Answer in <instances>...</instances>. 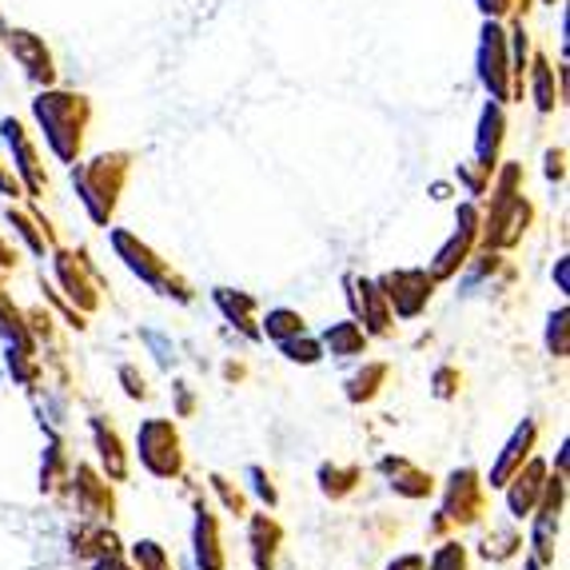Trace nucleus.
I'll list each match as a JSON object with an SVG mask.
<instances>
[{
	"label": "nucleus",
	"instance_id": "603ef678",
	"mask_svg": "<svg viewBox=\"0 0 570 570\" xmlns=\"http://www.w3.org/2000/svg\"><path fill=\"white\" fill-rule=\"evenodd\" d=\"M17 264H20V252L9 244V239L0 236V272H12V267H17Z\"/></svg>",
	"mask_w": 570,
	"mask_h": 570
},
{
	"label": "nucleus",
	"instance_id": "a211bd4d",
	"mask_svg": "<svg viewBox=\"0 0 570 570\" xmlns=\"http://www.w3.org/2000/svg\"><path fill=\"white\" fill-rule=\"evenodd\" d=\"M284 523L267 511H247V554L256 570H276L279 551H284Z\"/></svg>",
	"mask_w": 570,
	"mask_h": 570
},
{
	"label": "nucleus",
	"instance_id": "cd10ccee",
	"mask_svg": "<svg viewBox=\"0 0 570 570\" xmlns=\"http://www.w3.org/2000/svg\"><path fill=\"white\" fill-rule=\"evenodd\" d=\"M527 80H531L534 108H539L542 116H551L554 108L562 105V85H559V72H554L551 57H542V52H534V57H531V68H527Z\"/></svg>",
	"mask_w": 570,
	"mask_h": 570
},
{
	"label": "nucleus",
	"instance_id": "2eb2a0df",
	"mask_svg": "<svg viewBox=\"0 0 570 570\" xmlns=\"http://www.w3.org/2000/svg\"><path fill=\"white\" fill-rule=\"evenodd\" d=\"M539 435H542V428H539V419H523L519 428L511 431V439L503 443V451L494 455V463H491V475L483 479L487 483V491H503L507 487V479L519 471V466L527 463V459L539 451Z\"/></svg>",
	"mask_w": 570,
	"mask_h": 570
},
{
	"label": "nucleus",
	"instance_id": "4be33fe9",
	"mask_svg": "<svg viewBox=\"0 0 570 570\" xmlns=\"http://www.w3.org/2000/svg\"><path fill=\"white\" fill-rule=\"evenodd\" d=\"M4 219H9L12 232H17V236L24 239V247H29L32 256L45 259L48 252H52V247L60 244V239H57V228L48 224L45 212H37V208H20V204H9V208H4Z\"/></svg>",
	"mask_w": 570,
	"mask_h": 570
},
{
	"label": "nucleus",
	"instance_id": "f257e3e1",
	"mask_svg": "<svg viewBox=\"0 0 570 570\" xmlns=\"http://www.w3.org/2000/svg\"><path fill=\"white\" fill-rule=\"evenodd\" d=\"M527 171L519 160H499L494 168V196L491 208L483 212V228H479V247L487 252H511L523 244V236L534 224V204L527 200Z\"/></svg>",
	"mask_w": 570,
	"mask_h": 570
},
{
	"label": "nucleus",
	"instance_id": "393cba45",
	"mask_svg": "<svg viewBox=\"0 0 570 570\" xmlns=\"http://www.w3.org/2000/svg\"><path fill=\"white\" fill-rule=\"evenodd\" d=\"M68 542H72V554H77V559H88V562L108 559V554H124L120 534H116L108 523H80V527H72Z\"/></svg>",
	"mask_w": 570,
	"mask_h": 570
},
{
	"label": "nucleus",
	"instance_id": "f704fd0d",
	"mask_svg": "<svg viewBox=\"0 0 570 570\" xmlns=\"http://www.w3.org/2000/svg\"><path fill=\"white\" fill-rule=\"evenodd\" d=\"M547 352L554 360H567L570 355V307L559 304L551 315H547Z\"/></svg>",
	"mask_w": 570,
	"mask_h": 570
},
{
	"label": "nucleus",
	"instance_id": "09e8293b",
	"mask_svg": "<svg viewBox=\"0 0 570 570\" xmlns=\"http://www.w3.org/2000/svg\"><path fill=\"white\" fill-rule=\"evenodd\" d=\"M479 9L491 20H503V17H511L514 9H523V0H479Z\"/></svg>",
	"mask_w": 570,
	"mask_h": 570
},
{
	"label": "nucleus",
	"instance_id": "3c124183",
	"mask_svg": "<svg viewBox=\"0 0 570 570\" xmlns=\"http://www.w3.org/2000/svg\"><path fill=\"white\" fill-rule=\"evenodd\" d=\"M451 531H455V527L448 523V514H443V511H435V519H431V527H428V539L443 542V539H451Z\"/></svg>",
	"mask_w": 570,
	"mask_h": 570
},
{
	"label": "nucleus",
	"instance_id": "6e6552de",
	"mask_svg": "<svg viewBox=\"0 0 570 570\" xmlns=\"http://www.w3.org/2000/svg\"><path fill=\"white\" fill-rule=\"evenodd\" d=\"M439 511L448 514V523L455 531H466V527H479L491 511V491H487L483 475L475 466H455L443 483V507Z\"/></svg>",
	"mask_w": 570,
	"mask_h": 570
},
{
	"label": "nucleus",
	"instance_id": "9b49d317",
	"mask_svg": "<svg viewBox=\"0 0 570 570\" xmlns=\"http://www.w3.org/2000/svg\"><path fill=\"white\" fill-rule=\"evenodd\" d=\"M347 299L355 307V324L367 332V340H395L400 324H395V312L387 304V292H383L380 279L367 276H347Z\"/></svg>",
	"mask_w": 570,
	"mask_h": 570
},
{
	"label": "nucleus",
	"instance_id": "8fccbe9b",
	"mask_svg": "<svg viewBox=\"0 0 570 570\" xmlns=\"http://www.w3.org/2000/svg\"><path fill=\"white\" fill-rule=\"evenodd\" d=\"M387 570H428V559L423 554H395V559L387 562Z\"/></svg>",
	"mask_w": 570,
	"mask_h": 570
},
{
	"label": "nucleus",
	"instance_id": "c9c22d12",
	"mask_svg": "<svg viewBox=\"0 0 570 570\" xmlns=\"http://www.w3.org/2000/svg\"><path fill=\"white\" fill-rule=\"evenodd\" d=\"M279 355H284L287 363H299V367H315V363L324 360V347H320V340L315 335H292V340L276 343Z\"/></svg>",
	"mask_w": 570,
	"mask_h": 570
},
{
	"label": "nucleus",
	"instance_id": "864d4df0",
	"mask_svg": "<svg viewBox=\"0 0 570 570\" xmlns=\"http://www.w3.org/2000/svg\"><path fill=\"white\" fill-rule=\"evenodd\" d=\"M554 287H559L562 295L570 292V259H567V256L554 259Z\"/></svg>",
	"mask_w": 570,
	"mask_h": 570
},
{
	"label": "nucleus",
	"instance_id": "6ab92c4d",
	"mask_svg": "<svg viewBox=\"0 0 570 570\" xmlns=\"http://www.w3.org/2000/svg\"><path fill=\"white\" fill-rule=\"evenodd\" d=\"M380 475L387 479V487L400 499H411V503H423V499H431L435 494V475L431 471H423L419 463H411L407 455H383L380 459Z\"/></svg>",
	"mask_w": 570,
	"mask_h": 570
},
{
	"label": "nucleus",
	"instance_id": "473e14b6",
	"mask_svg": "<svg viewBox=\"0 0 570 570\" xmlns=\"http://www.w3.org/2000/svg\"><path fill=\"white\" fill-rule=\"evenodd\" d=\"M128 551H132V567L136 570H176V559H171V551L164 547V542H156V539H136Z\"/></svg>",
	"mask_w": 570,
	"mask_h": 570
},
{
	"label": "nucleus",
	"instance_id": "4468645a",
	"mask_svg": "<svg viewBox=\"0 0 570 570\" xmlns=\"http://www.w3.org/2000/svg\"><path fill=\"white\" fill-rule=\"evenodd\" d=\"M72 494H77V511L80 523H112L116 519V491L92 463L72 466V479H68Z\"/></svg>",
	"mask_w": 570,
	"mask_h": 570
},
{
	"label": "nucleus",
	"instance_id": "0eeeda50",
	"mask_svg": "<svg viewBox=\"0 0 570 570\" xmlns=\"http://www.w3.org/2000/svg\"><path fill=\"white\" fill-rule=\"evenodd\" d=\"M136 455L153 479H180L184 475V439L171 419H144L136 435Z\"/></svg>",
	"mask_w": 570,
	"mask_h": 570
},
{
	"label": "nucleus",
	"instance_id": "1a4fd4ad",
	"mask_svg": "<svg viewBox=\"0 0 570 570\" xmlns=\"http://www.w3.org/2000/svg\"><path fill=\"white\" fill-rule=\"evenodd\" d=\"M479 228H483V208H479V200H466L459 204L455 212V232H451V239L435 252V259H431V279L435 284H448V279H459V272L466 267V259L479 252Z\"/></svg>",
	"mask_w": 570,
	"mask_h": 570
},
{
	"label": "nucleus",
	"instance_id": "412c9836",
	"mask_svg": "<svg viewBox=\"0 0 570 570\" xmlns=\"http://www.w3.org/2000/svg\"><path fill=\"white\" fill-rule=\"evenodd\" d=\"M88 428H92V443H96V455H100V466H105V479L108 483H124V479L132 475V459H128L124 435L100 415L88 419Z\"/></svg>",
	"mask_w": 570,
	"mask_h": 570
},
{
	"label": "nucleus",
	"instance_id": "423d86ee",
	"mask_svg": "<svg viewBox=\"0 0 570 570\" xmlns=\"http://www.w3.org/2000/svg\"><path fill=\"white\" fill-rule=\"evenodd\" d=\"M562 519H567V475L562 471H554V475H547V487H542L539 503H534L531 511V539H527V547H531V559L539 562L542 570L554 567V542H559L562 534Z\"/></svg>",
	"mask_w": 570,
	"mask_h": 570
},
{
	"label": "nucleus",
	"instance_id": "aec40b11",
	"mask_svg": "<svg viewBox=\"0 0 570 570\" xmlns=\"http://www.w3.org/2000/svg\"><path fill=\"white\" fill-rule=\"evenodd\" d=\"M4 45H9V52L20 60V68L29 72L32 85L52 88V80H57V65H52V52H48V45L37 37V32L4 29Z\"/></svg>",
	"mask_w": 570,
	"mask_h": 570
},
{
	"label": "nucleus",
	"instance_id": "72a5a7b5",
	"mask_svg": "<svg viewBox=\"0 0 570 570\" xmlns=\"http://www.w3.org/2000/svg\"><path fill=\"white\" fill-rule=\"evenodd\" d=\"M40 352H29V347H17V343H9V371L12 380L20 383V387L37 391L40 387Z\"/></svg>",
	"mask_w": 570,
	"mask_h": 570
},
{
	"label": "nucleus",
	"instance_id": "c85d7f7f",
	"mask_svg": "<svg viewBox=\"0 0 570 570\" xmlns=\"http://www.w3.org/2000/svg\"><path fill=\"white\" fill-rule=\"evenodd\" d=\"M367 332H363L355 320H340V324H327L324 335H320V347L324 355H335V360H355V355H367Z\"/></svg>",
	"mask_w": 570,
	"mask_h": 570
},
{
	"label": "nucleus",
	"instance_id": "f03ea898",
	"mask_svg": "<svg viewBox=\"0 0 570 570\" xmlns=\"http://www.w3.org/2000/svg\"><path fill=\"white\" fill-rule=\"evenodd\" d=\"M32 116H37L52 156L60 164H77L85 153L88 124H92V100L80 92H65V88H45L32 100Z\"/></svg>",
	"mask_w": 570,
	"mask_h": 570
},
{
	"label": "nucleus",
	"instance_id": "c756f323",
	"mask_svg": "<svg viewBox=\"0 0 570 570\" xmlns=\"http://www.w3.org/2000/svg\"><path fill=\"white\" fill-rule=\"evenodd\" d=\"M68 479H72V459H68L65 439L52 435L45 448V463H40V491L45 494H65Z\"/></svg>",
	"mask_w": 570,
	"mask_h": 570
},
{
	"label": "nucleus",
	"instance_id": "9d476101",
	"mask_svg": "<svg viewBox=\"0 0 570 570\" xmlns=\"http://www.w3.org/2000/svg\"><path fill=\"white\" fill-rule=\"evenodd\" d=\"M479 80L491 92L494 105H511V100H523L519 88H514L511 72V48H507V29L499 20H487L483 24V45H479Z\"/></svg>",
	"mask_w": 570,
	"mask_h": 570
},
{
	"label": "nucleus",
	"instance_id": "ea45409f",
	"mask_svg": "<svg viewBox=\"0 0 570 570\" xmlns=\"http://www.w3.org/2000/svg\"><path fill=\"white\" fill-rule=\"evenodd\" d=\"M431 395L443 403L459 400V395H463V371H459L455 363H439V367L431 371Z\"/></svg>",
	"mask_w": 570,
	"mask_h": 570
},
{
	"label": "nucleus",
	"instance_id": "de8ad7c7",
	"mask_svg": "<svg viewBox=\"0 0 570 570\" xmlns=\"http://www.w3.org/2000/svg\"><path fill=\"white\" fill-rule=\"evenodd\" d=\"M0 196H9V200L24 196V184H20V176L12 171V164H4V160H0Z\"/></svg>",
	"mask_w": 570,
	"mask_h": 570
},
{
	"label": "nucleus",
	"instance_id": "4c0bfd02",
	"mask_svg": "<svg viewBox=\"0 0 570 570\" xmlns=\"http://www.w3.org/2000/svg\"><path fill=\"white\" fill-rule=\"evenodd\" d=\"M455 180L459 188L471 196V200H483L487 191H491V180H494V168H483L479 160H463L455 168Z\"/></svg>",
	"mask_w": 570,
	"mask_h": 570
},
{
	"label": "nucleus",
	"instance_id": "20e7f679",
	"mask_svg": "<svg viewBox=\"0 0 570 570\" xmlns=\"http://www.w3.org/2000/svg\"><path fill=\"white\" fill-rule=\"evenodd\" d=\"M108 244H112L116 259H124V267H128L136 279H144L153 292H160L164 299H176V304H191V299H196V287H191L148 239L136 236V232L112 228L108 232Z\"/></svg>",
	"mask_w": 570,
	"mask_h": 570
},
{
	"label": "nucleus",
	"instance_id": "4d7b16f0",
	"mask_svg": "<svg viewBox=\"0 0 570 570\" xmlns=\"http://www.w3.org/2000/svg\"><path fill=\"white\" fill-rule=\"evenodd\" d=\"M547 4H559V0H547Z\"/></svg>",
	"mask_w": 570,
	"mask_h": 570
},
{
	"label": "nucleus",
	"instance_id": "79ce46f5",
	"mask_svg": "<svg viewBox=\"0 0 570 570\" xmlns=\"http://www.w3.org/2000/svg\"><path fill=\"white\" fill-rule=\"evenodd\" d=\"M40 292H45V299H48V304H52L60 315H65V320H68V327H77V332H88V315H85V312H77V307L68 304L65 295L57 292V284H48V279L40 276Z\"/></svg>",
	"mask_w": 570,
	"mask_h": 570
},
{
	"label": "nucleus",
	"instance_id": "58836bf2",
	"mask_svg": "<svg viewBox=\"0 0 570 570\" xmlns=\"http://www.w3.org/2000/svg\"><path fill=\"white\" fill-rule=\"evenodd\" d=\"M428 570H471V547L459 539H443L428 559Z\"/></svg>",
	"mask_w": 570,
	"mask_h": 570
},
{
	"label": "nucleus",
	"instance_id": "e433bc0d",
	"mask_svg": "<svg viewBox=\"0 0 570 570\" xmlns=\"http://www.w3.org/2000/svg\"><path fill=\"white\" fill-rule=\"evenodd\" d=\"M208 487H212V494H216L219 503H224V511L236 514V519H247V494H244V487L232 483V479L224 475V471H212Z\"/></svg>",
	"mask_w": 570,
	"mask_h": 570
},
{
	"label": "nucleus",
	"instance_id": "dca6fc26",
	"mask_svg": "<svg viewBox=\"0 0 570 570\" xmlns=\"http://www.w3.org/2000/svg\"><path fill=\"white\" fill-rule=\"evenodd\" d=\"M547 475H551V466H547V459L531 455L519 471H514L511 479H507L503 494H507V511H511L514 523H527L534 511V503H539L542 487H547Z\"/></svg>",
	"mask_w": 570,
	"mask_h": 570
},
{
	"label": "nucleus",
	"instance_id": "f8f14e48",
	"mask_svg": "<svg viewBox=\"0 0 570 570\" xmlns=\"http://www.w3.org/2000/svg\"><path fill=\"white\" fill-rule=\"evenodd\" d=\"M380 284H383V292H387L391 312L400 315V320H419L439 292V284L431 279L428 267H395V272L380 276Z\"/></svg>",
	"mask_w": 570,
	"mask_h": 570
},
{
	"label": "nucleus",
	"instance_id": "c03bdc74",
	"mask_svg": "<svg viewBox=\"0 0 570 570\" xmlns=\"http://www.w3.org/2000/svg\"><path fill=\"white\" fill-rule=\"evenodd\" d=\"M247 479H252V491H256V499L267 507V511H272V507H279V487H276V479L267 475L264 466L252 463V466H247Z\"/></svg>",
	"mask_w": 570,
	"mask_h": 570
},
{
	"label": "nucleus",
	"instance_id": "a19ab883",
	"mask_svg": "<svg viewBox=\"0 0 570 570\" xmlns=\"http://www.w3.org/2000/svg\"><path fill=\"white\" fill-rule=\"evenodd\" d=\"M24 324H29V335L37 340V347H40V343H45V347H60V332H57V320H52V312L29 307V312H24Z\"/></svg>",
	"mask_w": 570,
	"mask_h": 570
},
{
	"label": "nucleus",
	"instance_id": "39448f33",
	"mask_svg": "<svg viewBox=\"0 0 570 570\" xmlns=\"http://www.w3.org/2000/svg\"><path fill=\"white\" fill-rule=\"evenodd\" d=\"M48 256H52L57 292L65 295L68 304L85 315L100 312V304H105V279H100V272H96L92 259H88L80 247H65V244H57Z\"/></svg>",
	"mask_w": 570,
	"mask_h": 570
},
{
	"label": "nucleus",
	"instance_id": "f3484780",
	"mask_svg": "<svg viewBox=\"0 0 570 570\" xmlns=\"http://www.w3.org/2000/svg\"><path fill=\"white\" fill-rule=\"evenodd\" d=\"M191 559H196V570H228L219 514L204 499L196 503V523H191Z\"/></svg>",
	"mask_w": 570,
	"mask_h": 570
},
{
	"label": "nucleus",
	"instance_id": "5fc2aeb1",
	"mask_svg": "<svg viewBox=\"0 0 570 570\" xmlns=\"http://www.w3.org/2000/svg\"><path fill=\"white\" fill-rule=\"evenodd\" d=\"M92 570H136V567L124 559V554H108V559H96Z\"/></svg>",
	"mask_w": 570,
	"mask_h": 570
},
{
	"label": "nucleus",
	"instance_id": "ddd939ff",
	"mask_svg": "<svg viewBox=\"0 0 570 570\" xmlns=\"http://www.w3.org/2000/svg\"><path fill=\"white\" fill-rule=\"evenodd\" d=\"M0 136H4V144H9V153H12V171H17L20 184H24V196L40 200V196L48 191V171H45V164H40L37 140H32V136L24 132V124H20L17 116H9V120H0Z\"/></svg>",
	"mask_w": 570,
	"mask_h": 570
},
{
	"label": "nucleus",
	"instance_id": "6e6d98bb",
	"mask_svg": "<svg viewBox=\"0 0 570 570\" xmlns=\"http://www.w3.org/2000/svg\"><path fill=\"white\" fill-rule=\"evenodd\" d=\"M224 375H228V380H244V367H236V363H228V367H224Z\"/></svg>",
	"mask_w": 570,
	"mask_h": 570
},
{
	"label": "nucleus",
	"instance_id": "5701e85b",
	"mask_svg": "<svg viewBox=\"0 0 570 570\" xmlns=\"http://www.w3.org/2000/svg\"><path fill=\"white\" fill-rule=\"evenodd\" d=\"M212 304L219 307V315H224V320H228L239 335H247V340H264V335H259L256 295L236 292V287H216V292H212Z\"/></svg>",
	"mask_w": 570,
	"mask_h": 570
},
{
	"label": "nucleus",
	"instance_id": "2f4dec72",
	"mask_svg": "<svg viewBox=\"0 0 570 570\" xmlns=\"http://www.w3.org/2000/svg\"><path fill=\"white\" fill-rule=\"evenodd\" d=\"M307 332V320L295 307H272V312L259 320V335L272 343H284L292 335H304Z\"/></svg>",
	"mask_w": 570,
	"mask_h": 570
},
{
	"label": "nucleus",
	"instance_id": "bb28decb",
	"mask_svg": "<svg viewBox=\"0 0 570 570\" xmlns=\"http://www.w3.org/2000/svg\"><path fill=\"white\" fill-rule=\"evenodd\" d=\"M315 483H320V494H324V499L343 503V499H352V494L360 491L363 466L360 463H335V459H327V463H320V471H315Z\"/></svg>",
	"mask_w": 570,
	"mask_h": 570
},
{
	"label": "nucleus",
	"instance_id": "a878e982",
	"mask_svg": "<svg viewBox=\"0 0 570 570\" xmlns=\"http://www.w3.org/2000/svg\"><path fill=\"white\" fill-rule=\"evenodd\" d=\"M387 380H391V363L371 360V363H363L360 371H352V375H347V383H343V395H347V403H352V407H367V403H375L383 395Z\"/></svg>",
	"mask_w": 570,
	"mask_h": 570
},
{
	"label": "nucleus",
	"instance_id": "7c9ffc66",
	"mask_svg": "<svg viewBox=\"0 0 570 570\" xmlns=\"http://www.w3.org/2000/svg\"><path fill=\"white\" fill-rule=\"evenodd\" d=\"M527 551V539L523 531L514 523H503V527H491V534H483V542H479V559L483 562H511L519 559V554Z\"/></svg>",
	"mask_w": 570,
	"mask_h": 570
},
{
	"label": "nucleus",
	"instance_id": "49530a36",
	"mask_svg": "<svg viewBox=\"0 0 570 570\" xmlns=\"http://www.w3.org/2000/svg\"><path fill=\"white\" fill-rule=\"evenodd\" d=\"M542 176H547L551 184L567 180V148H551V153H547V168H542Z\"/></svg>",
	"mask_w": 570,
	"mask_h": 570
},
{
	"label": "nucleus",
	"instance_id": "a18cd8bd",
	"mask_svg": "<svg viewBox=\"0 0 570 570\" xmlns=\"http://www.w3.org/2000/svg\"><path fill=\"white\" fill-rule=\"evenodd\" d=\"M171 400H176V419H191L196 411H200L196 391H191V383H184V380L171 383Z\"/></svg>",
	"mask_w": 570,
	"mask_h": 570
},
{
	"label": "nucleus",
	"instance_id": "37998d69",
	"mask_svg": "<svg viewBox=\"0 0 570 570\" xmlns=\"http://www.w3.org/2000/svg\"><path fill=\"white\" fill-rule=\"evenodd\" d=\"M116 380H120V387H124L128 400H136V403L153 400V387H148V380H144V371L136 367V363H124V367L116 371Z\"/></svg>",
	"mask_w": 570,
	"mask_h": 570
},
{
	"label": "nucleus",
	"instance_id": "7ed1b4c3",
	"mask_svg": "<svg viewBox=\"0 0 570 570\" xmlns=\"http://www.w3.org/2000/svg\"><path fill=\"white\" fill-rule=\"evenodd\" d=\"M136 156L116 148V153H100L85 164H72V188H77L80 204H85L88 219L96 228H112V216L120 208V196L128 188Z\"/></svg>",
	"mask_w": 570,
	"mask_h": 570
},
{
	"label": "nucleus",
	"instance_id": "b1692460",
	"mask_svg": "<svg viewBox=\"0 0 570 570\" xmlns=\"http://www.w3.org/2000/svg\"><path fill=\"white\" fill-rule=\"evenodd\" d=\"M503 144H507V112H503V105L487 100L483 116H479L475 160L483 164V168H499V160H503Z\"/></svg>",
	"mask_w": 570,
	"mask_h": 570
}]
</instances>
